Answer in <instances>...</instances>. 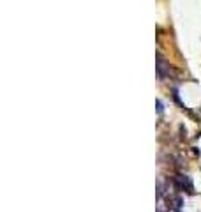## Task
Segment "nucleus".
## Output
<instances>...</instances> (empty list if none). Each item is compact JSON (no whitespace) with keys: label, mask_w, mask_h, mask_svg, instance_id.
I'll return each instance as SVG.
<instances>
[{"label":"nucleus","mask_w":201,"mask_h":212,"mask_svg":"<svg viewBox=\"0 0 201 212\" xmlns=\"http://www.w3.org/2000/svg\"><path fill=\"white\" fill-rule=\"evenodd\" d=\"M166 69H168V64H166V60L157 53V76H159V80H164L166 78V74H168Z\"/></svg>","instance_id":"nucleus-2"},{"label":"nucleus","mask_w":201,"mask_h":212,"mask_svg":"<svg viewBox=\"0 0 201 212\" xmlns=\"http://www.w3.org/2000/svg\"><path fill=\"white\" fill-rule=\"evenodd\" d=\"M171 203H173V209H175V210H178V209H182V205H184V198H182V196H173L171 198Z\"/></svg>","instance_id":"nucleus-3"},{"label":"nucleus","mask_w":201,"mask_h":212,"mask_svg":"<svg viewBox=\"0 0 201 212\" xmlns=\"http://www.w3.org/2000/svg\"><path fill=\"white\" fill-rule=\"evenodd\" d=\"M162 110H164V106H162V101L161 99H157V112L162 113Z\"/></svg>","instance_id":"nucleus-4"},{"label":"nucleus","mask_w":201,"mask_h":212,"mask_svg":"<svg viewBox=\"0 0 201 212\" xmlns=\"http://www.w3.org/2000/svg\"><path fill=\"white\" fill-rule=\"evenodd\" d=\"M173 184H175V187L178 191H189V193H192L194 186H192V180L189 179V175H176L173 179Z\"/></svg>","instance_id":"nucleus-1"}]
</instances>
